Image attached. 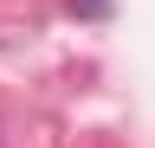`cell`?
I'll return each mask as SVG.
<instances>
[{"mask_svg":"<svg viewBox=\"0 0 155 148\" xmlns=\"http://www.w3.org/2000/svg\"><path fill=\"white\" fill-rule=\"evenodd\" d=\"M104 7H110V0H71V13H84V20H97Z\"/></svg>","mask_w":155,"mask_h":148,"instance_id":"cell-1","label":"cell"}]
</instances>
